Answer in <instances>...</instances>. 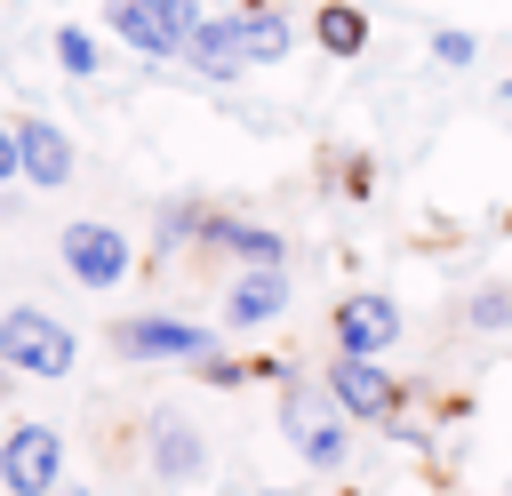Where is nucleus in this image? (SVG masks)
<instances>
[{"mask_svg": "<svg viewBox=\"0 0 512 496\" xmlns=\"http://www.w3.org/2000/svg\"><path fill=\"white\" fill-rule=\"evenodd\" d=\"M256 496H304V488H256Z\"/></svg>", "mask_w": 512, "mask_h": 496, "instance_id": "412c9836", "label": "nucleus"}, {"mask_svg": "<svg viewBox=\"0 0 512 496\" xmlns=\"http://www.w3.org/2000/svg\"><path fill=\"white\" fill-rule=\"evenodd\" d=\"M320 392L336 400V416H344V424H384V432H400V416H408V376H392L384 360L328 352V368H320Z\"/></svg>", "mask_w": 512, "mask_h": 496, "instance_id": "f03ea898", "label": "nucleus"}, {"mask_svg": "<svg viewBox=\"0 0 512 496\" xmlns=\"http://www.w3.org/2000/svg\"><path fill=\"white\" fill-rule=\"evenodd\" d=\"M240 48H248V64H288V48H296V24H288V8H240Z\"/></svg>", "mask_w": 512, "mask_h": 496, "instance_id": "2eb2a0df", "label": "nucleus"}, {"mask_svg": "<svg viewBox=\"0 0 512 496\" xmlns=\"http://www.w3.org/2000/svg\"><path fill=\"white\" fill-rule=\"evenodd\" d=\"M312 40H320V56H336V64L368 56V8H360V0H320V8H312Z\"/></svg>", "mask_w": 512, "mask_h": 496, "instance_id": "4468645a", "label": "nucleus"}, {"mask_svg": "<svg viewBox=\"0 0 512 496\" xmlns=\"http://www.w3.org/2000/svg\"><path fill=\"white\" fill-rule=\"evenodd\" d=\"M464 328H472V336L512 344V280H480V288L464 296Z\"/></svg>", "mask_w": 512, "mask_h": 496, "instance_id": "dca6fc26", "label": "nucleus"}, {"mask_svg": "<svg viewBox=\"0 0 512 496\" xmlns=\"http://www.w3.org/2000/svg\"><path fill=\"white\" fill-rule=\"evenodd\" d=\"M8 392H16V384H8V368H0V400H8Z\"/></svg>", "mask_w": 512, "mask_h": 496, "instance_id": "5701e85b", "label": "nucleus"}, {"mask_svg": "<svg viewBox=\"0 0 512 496\" xmlns=\"http://www.w3.org/2000/svg\"><path fill=\"white\" fill-rule=\"evenodd\" d=\"M208 8L200 0H104V32L112 40H128L136 56H184V40H192V24H200Z\"/></svg>", "mask_w": 512, "mask_h": 496, "instance_id": "20e7f679", "label": "nucleus"}, {"mask_svg": "<svg viewBox=\"0 0 512 496\" xmlns=\"http://www.w3.org/2000/svg\"><path fill=\"white\" fill-rule=\"evenodd\" d=\"M144 464H152V480L160 488H192L200 472H208V440H200V424L192 416H176V408H160L152 424H144Z\"/></svg>", "mask_w": 512, "mask_h": 496, "instance_id": "9d476101", "label": "nucleus"}, {"mask_svg": "<svg viewBox=\"0 0 512 496\" xmlns=\"http://www.w3.org/2000/svg\"><path fill=\"white\" fill-rule=\"evenodd\" d=\"M16 168H24L32 192H64L72 168H80V152H72V136L56 120H16Z\"/></svg>", "mask_w": 512, "mask_h": 496, "instance_id": "f8f14e48", "label": "nucleus"}, {"mask_svg": "<svg viewBox=\"0 0 512 496\" xmlns=\"http://www.w3.org/2000/svg\"><path fill=\"white\" fill-rule=\"evenodd\" d=\"M432 64H440V72H472V64H480V32L440 24V32H432Z\"/></svg>", "mask_w": 512, "mask_h": 496, "instance_id": "a211bd4d", "label": "nucleus"}, {"mask_svg": "<svg viewBox=\"0 0 512 496\" xmlns=\"http://www.w3.org/2000/svg\"><path fill=\"white\" fill-rule=\"evenodd\" d=\"M328 336H336V352H352V360H384V352L408 336V312H400V296H384V288H344L336 312H328Z\"/></svg>", "mask_w": 512, "mask_h": 496, "instance_id": "39448f33", "label": "nucleus"}, {"mask_svg": "<svg viewBox=\"0 0 512 496\" xmlns=\"http://www.w3.org/2000/svg\"><path fill=\"white\" fill-rule=\"evenodd\" d=\"M200 216H208L200 200H168V208H160V240H152V248H160V256H176L184 240H200Z\"/></svg>", "mask_w": 512, "mask_h": 496, "instance_id": "6ab92c4d", "label": "nucleus"}, {"mask_svg": "<svg viewBox=\"0 0 512 496\" xmlns=\"http://www.w3.org/2000/svg\"><path fill=\"white\" fill-rule=\"evenodd\" d=\"M56 64H64V80H96V72H104V64H96V32L56 24Z\"/></svg>", "mask_w": 512, "mask_h": 496, "instance_id": "f3484780", "label": "nucleus"}, {"mask_svg": "<svg viewBox=\"0 0 512 496\" xmlns=\"http://www.w3.org/2000/svg\"><path fill=\"white\" fill-rule=\"evenodd\" d=\"M496 96H504V104H512V80H496Z\"/></svg>", "mask_w": 512, "mask_h": 496, "instance_id": "4be33fe9", "label": "nucleus"}, {"mask_svg": "<svg viewBox=\"0 0 512 496\" xmlns=\"http://www.w3.org/2000/svg\"><path fill=\"white\" fill-rule=\"evenodd\" d=\"M0 488L8 496H56L64 488V432L56 424H8L0 432Z\"/></svg>", "mask_w": 512, "mask_h": 496, "instance_id": "6e6552de", "label": "nucleus"}, {"mask_svg": "<svg viewBox=\"0 0 512 496\" xmlns=\"http://www.w3.org/2000/svg\"><path fill=\"white\" fill-rule=\"evenodd\" d=\"M112 352L120 360H216V328L208 320H176V312H136V320H112Z\"/></svg>", "mask_w": 512, "mask_h": 496, "instance_id": "423d86ee", "label": "nucleus"}, {"mask_svg": "<svg viewBox=\"0 0 512 496\" xmlns=\"http://www.w3.org/2000/svg\"><path fill=\"white\" fill-rule=\"evenodd\" d=\"M280 432L312 472H344L352 464V424L336 416V400L320 392V376H280Z\"/></svg>", "mask_w": 512, "mask_h": 496, "instance_id": "f257e3e1", "label": "nucleus"}, {"mask_svg": "<svg viewBox=\"0 0 512 496\" xmlns=\"http://www.w3.org/2000/svg\"><path fill=\"white\" fill-rule=\"evenodd\" d=\"M56 256H64V272L80 280V288H120L128 272H136V248H128V232L120 224H104V216H80V224H64V240H56Z\"/></svg>", "mask_w": 512, "mask_h": 496, "instance_id": "0eeeda50", "label": "nucleus"}, {"mask_svg": "<svg viewBox=\"0 0 512 496\" xmlns=\"http://www.w3.org/2000/svg\"><path fill=\"white\" fill-rule=\"evenodd\" d=\"M24 168H16V120H0V184H16Z\"/></svg>", "mask_w": 512, "mask_h": 496, "instance_id": "aec40b11", "label": "nucleus"}, {"mask_svg": "<svg viewBox=\"0 0 512 496\" xmlns=\"http://www.w3.org/2000/svg\"><path fill=\"white\" fill-rule=\"evenodd\" d=\"M200 248H216L232 264H288V232H272L256 216H232V208H208L200 216Z\"/></svg>", "mask_w": 512, "mask_h": 496, "instance_id": "ddd939ff", "label": "nucleus"}, {"mask_svg": "<svg viewBox=\"0 0 512 496\" xmlns=\"http://www.w3.org/2000/svg\"><path fill=\"white\" fill-rule=\"evenodd\" d=\"M184 64H192L208 88H232V80L248 72V48H240V8L200 16V24H192V40H184Z\"/></svg>", "mask_w": 512, "mask_h": 496, "instance_id": "9b49d317", "label": "nucleus"}, {"mask_svg": "<svg viewBox=\"0 0 512 496\" xmlns=\"http://www.w3.org/2000/svg\"><path fill=\"white\" fill-rule=\"evenodd\" d=\"M72 360H80V336H72L56 312H40V304L0 312V368H8V376L56 384V376H72Z\"/></svg>", "mask_w": 512, "mask_h": 496, "instance_id": "7ed1b4c3", "label": "nucleus"}, {"mask_svg": "<svg viewBox=\"0 0 512 496\" xmlns=\"http://www.w3.org/2000/svg\"><path fill=\"white\" fill-rule=\"evenodd\" d=\"M56 496H96V488H56Z\"/></svg>", "mask_w": 512, "mask_h": 496, "instance_id": "b1692460", "label": "nucleus"}, {"mask_svg": "<svg viewBox=\"0 0 512 496\" xmlns=\"http://www.w3.org/2000/svg\"><path fill=\"white\" fill-rule=\"evenodd\" d=\"M288 304H296L288 264H240V272L224 280V328H232V336H264L272 320H288Z\"/></svg>", "mask_w": 512, "mask_h": 496, "instance_id": "1a4fd4ad", "label": "nucleus"}]
</instances>
